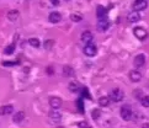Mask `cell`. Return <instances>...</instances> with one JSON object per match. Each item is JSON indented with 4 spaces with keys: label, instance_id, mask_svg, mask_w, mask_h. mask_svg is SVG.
I'll return each mask as SVG.
<instances>
[{
    "label": "cell",
    "instance_id": "1",
    "mask_svg": "<svg viewBox=\"0 0 149 128\" xmlns=\"http://www.w3.org/2000/svg\"><path fill=\"white\" fill-rule=\"evenodd\" d=\"M121 117L125 119V121H132V119H134V111H133V108L131 106H128V105H123V106L121 107Z\"/></svg>",
    "mask_w": 149,
    "mask_h": 128
},
{
    "label": "cell",
    "instance_id": "2",
    "mask_svg": "<svg viewBox=\"0 0 149 128\" xmlns=\"http://www.w3.org/2000/svg\"><path fill=\"white\" fill-rule=\"evenodd\" d=\"M109 97H110L111 101H113V102H121V101L125 99V92L122 91L121 89L116 88V89H113L112 91L110 92Z\"/></svg>",
    "mask_w": 149,
    "mask_h": 128
},
{
    "label": "cell",
    "instance_id": "3",
    "mask_svg": "<svg viewBox=\"0 0 149 128\" xmlns=\"http://www.w3.org/2000/svg\"><path fill=\"white\" fill-rule=\"evenodd\" d=\"M109 27H110V21L106 17L99 18L98 25H96V28H98L99 32H105L106 30H109Z\"/></svg>",
    "mask_w": 149,
    "mask_h": 128
},
{
    "label": "cell",
    "instance_id": "4",
    "mask_svg": "<svg viewBox=\"0 0 149 128\" xmlns=\"http://www.w3.org/2000/svg\"><path fill=\"white\" fill-rule=\"evenodd\" d=\"M147 7H148L147 0H136V1L132 4V10L133 11H142V10H146Z\"/></svg>",
    "mask_w": 149,
    "mask_h": 128
},
{
    "label": "cell",
    "instance_id": "5",
    "mask_svg": "<svg viewBox=\"0 0 149 128\" xmlns=\"http://www.w3.org/2000/svg\"><path fill=\"white\" fill-rule=\"evenodd\" d=\"M84 53L86 54L88 57H95L96 53H98V48H96L95 44L89 42V43H86V46L84 47Z\"/></svg>",
    "mask_w": 149,
    "mask_h": 128
},
{
    "label": "cell",
    "instance_id": "6",
    "mask_svg": "<svg viewBox=\"0 0 149 128\" xmlns=\"http://www.w3.org/2000/svg\"><path fill=\"white\" fill-rule=\"evenodd\" d=\"M133 33H134V36L138 40H140V41H144L148 37L147 31L144 28H142V27H134V30H133Z\"/></svg>",
    "mask_w": 149,
    "mask_h": 128
},
{
    "label": "cell",
    "instance_id": "7",
    "mask_svg": "<svg viewBox=\"0 0 149 128\" xmlns=\"http://www.w3.org/2000/svg\"><path fill=\"white\" fill-rule=\"evenodd\" d=\"M49 106L53 108V110H57L62 106V99L61 97H57V96H53V97H49Z\"/></svg>",
    "mask_w": 149,
    "mask_h": 128
},
{
    "label": "cell",
    "instance_id": "8",
    "mask_svg": "<svg viewBox=\"0 0 149 128\" xmlns=\"http://www.w3.org/2000/svg\"><path fill=\"white\" fill-rule=\"evenodd\" d=\"M133 64H134V67L137 68V69H138V68H142L144 64H146V55H144V54H138V55H136Z\"/></svg>",
    "mask_w": 149,
    "mask_h": 128
},
{
    "label": "cell",
    "instance_id": "9",
    "mask_svg": "<svg viewBox=\"0 0 149 128\" xmlns=\"http://www.w3.org/2000/svg\"><path fill=\"white\" fill-rule=\"evenodd\" d=\"M62 74H63V77H65V78H72V77H74V74H75V70L70 65H64L62 69Z\"/></svg>",
    "mask_w": 149,
    "mask_h": 128
},
{
    "label": "cell",
    "instance_id": "10",
    "mask_svg": "<svg viewBox=\"0 0 149 128\" xmlns=\"http://www.w3.org/2000/svg\"><path fill=\"white\" fill-rule=\"evenodd\" d=\"M48 20H49V22H52V24H58V22L62 20V15L57 13V11H53V13L49 14Z\"/></svg>",
    "mask_w": 149,
    "mask_h": 128
},
{
    "label": "cell",
    "instance_id": "11",
    "mask_svg": "<svg viewBox=\"0 0 149 128\" xmlns=\"http://www.w3.org/2000/svg\"><path fill=\"white\" fill-rule=\"evenodd\" d=\"M127 20H128V22H131V24H134V22H138L140 20V15L138 14V11H132V13L128 14Z\"/></svg>",
    "mask_w": 149,
    "mask_h": 128
},
{
    "label": "cell",
    "instance_id": "12",
    "mask_svg": "<svg viewBox=\"0 0 149 128\" xmlns=\"http://www.w3.org/2000/svg\"><path fill=\"white\" fill-rule=\"evenodd\" d=\"M92 40H94V35H92L90 31H84L81 33V41H83L84 43L92 42Z\"/></svg>",
    "mask_w": 149,
    "mask_h": 128
},
{
    "label": "cell",
    "instance_id": "13",
    "mask_svg": "<svg viewBox=\"0 0 149 128\" xmlns=\"http://www.w3.org/2000/svg\"><path fill=\"white\" fill-rule=\"evenodd\" d=\"M129 79L133 82H138L140 79H142V74L139 73L138 70H131L129 71Z\"/></svg>",
    "mask_w": 149,
    "mask_h": 128
},
{
    "label": "cell",
    "instance_id": "14",
    "mask_svg": "<svg viewBox=\"0 0 149 128\" xmlns=\"http://www.w3.org/2000/svg\"><path fill=\"white\" fill-rule=\"evenodd\" d=\"M25 119V112L24 111H18L16 113H14L13 116V121L15 123H21Z\"/></svg>",
    "mask_w": 149,
    "mask_h": 128
},
{
    "label": "cell",
    "instance_id": "15",
    "mask_svg": "<svg viewBox=\"0 0 149 128\" xmlns=\"http://www.w3.org/2000/svg\"><path fill=\"white\" fill-rule=\"evenodd\" d=\"M14 112V107L11 105H6V106H1L0 107V116H4V115H10Z\"/></svg>",
    "mask_w": 149,
    "mask_h": 128
},
{
    "label": "cell",
    "instance_id": "16",
    "mask_svg": "<svg viewBox=\"0 0 149 128\" xmlns=\"http://www.w3.org/2000/svg\"><path fill=\"white\" fill-rule=\"evenodd\" d=\"M49 119H51V121H53V122H61L62 115L59 113L58 111H53V110H52L49 112Z\"/></svg>",
    "mask_w": 149,
    "mask_h": 128
},
{
    "label": "cell",
    "instance_id": "17",
    "mask_svg": "<svg viewBox=\"0 0 149 128\" xmlns=\"http://www.w3.org/2000/svg\"><path fill=\"white\" fill-rule=\"evenodd\" d=\"M7 18H9L10 21H16L17 18H18V16H20V11L18 10H10L9 13H7Z\"/></svg>",
    "mask_w": 149,
    "mask_h": 128
},
{
    "label": "cell",
    "instance_id": "18",
    "mask_svg": "<svg viewBox=\"0 0 149 128\" xmlns=\"http://www.w3.org/2000/svg\"><path fill=\"white\" fill-rule=\"evenodd\" d=\"M68 89H69L72 92H76V91H79V90H80V84H79V82H78L76 80H73V81L69 82Z\"/></svg>",
    "mask_w": 149,
    "mask_h": 128
},
{
    "label": "cell",
    "instance_id": "19",
    "mask_svg": "<svg viewBox=\"0 0 149 128\" xmlns=\"http://www.w3.org/2000/svg\"><path fill=\"white\" fill-rule=\"evenodd\" d=\"M106 14H107V9H105V7L101 6V5H99L98 9H96V15H98V18L106 17Z\"/></svg>",
    "mask_w": 149,
    "mask_h": 128
},
{
    "label": "cell",
    "instance_id": "20",
    "mask_svg": "<svg viewBox=\"0 0 149 128\" xmlns=\"http://www.w3.org/2000/svg\"><path fill=\"white\" fill-rule=\"evenodd\" d=\"M110 102H111V100H110L109 96H101L99 99V105L102 107H107L110 105Z\"/></svg>",
    "mask_w": 149,
    "mask_h": 128
},
{
    "label": "cell",
    "instance_id": "21",
    "mask_svg": "<svg viewBox=\"0 0 149 128\" xmlns=\"http://www.w3.org/2000/svg\"><path fill=\"white\" fill-rule=\"evenodd\" d=\"M15 52V44H9L7 47H5V49H4V53L7 54V55H11Z\"/></svg>",
    "mask_w": 149,
    "mask_h": 128
},
{
    "label": "cell",
    "instance_id": "22",
    "mask_svg": "<svg viewBox=\"0 0 149 128\" xmlns=\"http://www.w3.org/2000/svg\"><path fill=\"white\" fill-rule=\"evenodd\" d=\"M28 44H30V46H32V47H35V48H38L41 46V42H40L38 38H30L28 40Z\"/></svg>",
    "mask_w": 149,
    "mask_h": 128
},
{
    "label": "cell",
    "instance_id": "23",
    "mask_svg": "<svg viewBox=\"0 0 149 128\" xmlns=\"http://www.w3.org/2000/svg\"><path fill=\"white\" fill-rule=\"evenodd\" d=\"M70 20L73 22H79V21L83 20V16H81L80 14H72L70 15Z\"/></svg>",
    "mask_w": 149,
    "mask_h": 128
},
{
    "label": "cell",
    "instance_id": "24",
    "mask_svg": "<svg viewBox=\"0 0 149 128\" xmlns=\"http://www.w3.org/2000/svg\"><path fill=\"white\" fill-rule=\"evenodd\" d=\"M139 101L143 107H149V96H142L139 99Z\"/></svg>",
    "mask_w": 149,
    "mask_h": 128
},
{
    "label": "cell",
    "instance_id": "25",
    "mask_svg": "<svg viewBox=\"0 0 149 128\" xmlns=\"http://www.w3.org/2000/svg\"><path fill=\"white\" fill-rule=\"evenodd\" d=\"M43 46L46 49H51V48H53V46H54V41L53 40H47Z\"/></svg>",
    "mask_w": 149,
    "mask_h": 128
},
{
    "label": "cell",
    "instance_id": "26",
    "mask_svg": "<svg viewBox=\"0 0 149 128\" xmlns=\"http://www.w3.org/2000/svg\"><path fill=\"white\" fill-rule=\"evenodd\" d=\"M91 117H92V119H98L99 117H100V110H98V108H96V110H94L91 112Z\"/></svg>",
    "mask_w": 149,
    "mask_h": 128
},
{
    "label": "cell",
    "instance_id": "27",
    "mask_svg": "<svg viewBox=\"0 0 149 128\" xmlns=\"http://www.w3.org/2000/svg\"><path fill=\"white\" fill-rule=\"evenodd\" d=\"M78 110H79L80 112H84V105L81 104V99L78 100Z\"/></svg>",
    "mask_w": 149,
    "mask_h": 128
},
{
    "label": "cell",
    "instance_id": "28",
    "mask_svg": "<svg viewBox=\"0 0 149 128\" xmlns=\"http://www.w3.org/2000/svg\"><path fill=\"white\" fill-rule=\"evenodd\" d=\"M17 63H15V62H3V65H5V67H11V65H16Z\"/></svg>",
    "mask_w": 149,
    "mask_h": 128
},
{
    "label": "cell",
    "instance_id": "29",
    "mask_svg": "<svg viewBox=\"0 0 149 128\" xmlns=\"http://www.w3.org/2000/svg\"><path fill=\"white\" fill-rule=\"evenodd\" d=\"M81 91H84V96L85 97H88V99H90V95H89V91H88V89L86 88H83V90H81Z\"/></svg>",
    "mask_w": 149,
    "mask_h": 128
},
{
    "label": "cell",
    "instance_id": "30",
    "mask_svg": "<svg viewBox=\"0 0 149 128\" xmlns=\"http://www.w3.org/2000/svg\"><path fill=\"white\" fill-rule=\"evenodd\" d=\"M47 73L49 74V75H52V74L54 73V68H53V67H48V68H47Z\"/></svg>",
    "mask_w": 149,
    "mask_h": 128
},
{
    "label": "cell",
    "instance_id": "31",
    "mask_svg": "<svg viewBox=\"0 0 149 128\" xmlns=\"http://www.w3.org/2000/svg\"><path fill=\"white\" fill-rule=\"evenodd\" d=\"M78 127H85V128H88L89 125H88L86 122H79V123H78Z\"/></svg>",
    "mask_w": 149,
    "mask_h": 128
},
{
    "label": "cell",
    "instance_id": "32",
    "mask_svg": "<svg viewBox=\"0 0 149 128\" xmlns=\"http://www.w3.org/2000/svg\"><path fill=\"white\" fill-rule=\"evenodd\" d=\"M49 1L53 4L54 6H58V5H59V0H49Z\"/></svg>",
    "mask_w": 149,
    "mask_h": 128
},
{
    "label": "cell",
    "instance_id": "33",
    "mask_svg": "<svg viewBox=\"0 0 149 128\" xmlns=\"http://www.w3.org/2000/svg\"><path fill=\"white\" fill-rule=\"evenodd\" d=\"M142 127H149V123H144V125H142Z\"/></svg>",
    "mask_w": 149,
    "mask_h": 128
},
{
    "label": "cell",
    "instance_id": "34",
    "mask_svg": "<svg viewBox=\"0 0 149 128\" xmlns=\"http://www.w3.org/2000/svg\"><path fill=\"white\" fill-rule=\"evenodd\" d=\"M65 1H69V0H65Z\"/></svg>",
    "mask_w": 149,
    "mask_h": 128
}]
</instances>
